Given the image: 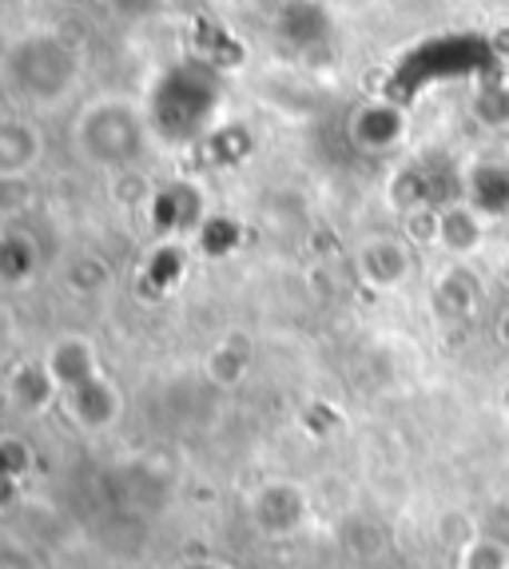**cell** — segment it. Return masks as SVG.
<instances>
[{
    "label": "cell",
    "mask_w": 509,
    "mask_h": 569,
    "mask_svg": "<svg viewBox=\"0 0 509 569\" xmlns=\"http://www.w3.org/2000/svg\"><path fill=\"white\" fill-rule=\"evenodd\" d=\"M143 116L128 100H100L76 120V148L92 168H128L143 152Z\"/></svg>",
    "instance_id": "6da1fadb"
},
{
    "label": "cell",
    "mask_w": 509,
    "mask_h": 569,
    "mask_svg": "<svg viewBox=\"0 0 509 569\" xmlns=\"http://www.w3.org/2000/svg\"><path fill=\"white\" fill-rule=\"evenodd\" d=\"M438 239H442L446 247H453V251H470V247L481 239L478 216L466 211V208L442 211V216H438Z\"/></svg>",
    "instance_id": "8fae6325"
},
{
    "label": "cell",
    "mask_w": 509,
    "mask_h": 569,
    "mask_svg": "<svg viewBox=\"0 0 509 569\" xmlns=\"http://www.w3.org/2000/svg\"><path fill=\"white\" fill-rule=\"evenodd\" d=\"M359 271L370 287L378 291H390L410 276V251H406L402 239L390 236H375L359 247Z\"/></svg>",
    "instance_id": "ba28073f"
},
{
    "label": "cell",
    "mask_w": 509,
    "mask_h": 569,
    "mask_svg": "<svg viewBox=\"0 0 509 569\" xmlns=\"http://www.w3.org/2000/svg\"><path fill=\"white\" fill-rule=\"evenodd\" d=\"M9 80L32 104H57L60 96H68L76 84V60L64 44L40 37L12 52Z\"/></svg>",
    "instance_id": "7a4b0ae2"
},
{
    "label": "cell",
    "mask_w": 509,
    "mask_h": 569,
    "mask_svg": "<svg viewBox=\"0 0 509 569\" xmlns=\"http://www.w3.org/2000/svg\"><path fill=\"white\" fill-rule=\"evenodd\" d=\"M350 132H355L359 148H367V152H387V148H395L402 140V112H395L387 104H370L355 116Z\"/></svg>",
    "instance_id": "9c48e42d"
},
{
    "label": "cell",
    "mask_w": 509,
    "mask_h": 569,
    "mask_svg": "<svg viewBox=\"0 0 509 569\" xmlns=\"http://www.w3.org/2000/svg\"><path fill=\"white\" fill-rule=\"evenodd\" d=\"M60 410H64V418L80 435L96 438V435H112L120 427L123 415H128V399H123L120 382L108 379V375H96L84 387L60 395Z\"/></svg>",
    "instance_id": "277c9868"
},
{
    "label": "cell",
    "mask_w": 509,
    "mask_h": 569,
    "mask_svg": "<svg viewBox=\"0 0 509 569\" xmlns=\"http://www.w3.org/2000/svg\"><path fill=\"white\" fill-rule=\"evenodd\" d=\"M247 518H251V530L271 541L295 538L311 518V498L291 478H271V482L255 486V493L247 498Z\"/></svg>",
    "instance_id": "3957f363"
},
{
    "label": "cell",
    "mask_w": 509,
    "mask_h": 569,
    "mask_svg": "<svg viewBox=\"0 0 509 569\" xmlns=\"http://www.w3.org/2000/svg\"><path fill=\"white\" fill-rule=\"evenodd\" d=\"M0 399L9 402L12 410H20V415L40 418L52 407H60V390H57V382H52V375H48L44 359H37V362L29 359V362H17V367L4 375Z\"/></svg>",
    "instance_id": "5b68a950"
},
{
    "label": "cell",
    "mask_w": 509,
    "mask_h": 569,
    "mask_svg": "<svg viewBox=\"0 0 509 569\" xmlns=\"http://www.w3.org/2000/svg\"><path fill=\"white\" fill-rule=\"evenodd\" d=\"M44 156L40 128L29 120H0V180H24Z\"/></svg>",
    "instance_id": "52a82bcc"
},
{
    "label": "cell",
    "mask_w": 509,
    "mask_h": 569,
    "mask_svg": "<svg viewBox=\"0 0 509 569\" xmlns=\"http://www.w3.org/2000/svg\"><path fill=\"white\" fill-rule=\"evenodd\" d=\"M44 367H48V375H52V382H57L60 395L84 387L96 375H104L100 351H96V342L88 339V335H60L44 351Z\"/></svg>",
    "instance_id": "8992f818"
},
{
    "label": "cell",
    "mask_w": 509,
    "mask_h": 569,
    "mask_svg": "<svg viewBox=\"0 0 509 569\" xmlns=\"http://www.w3.org/2000/svg\"><path fill=\"white\" fill-rule=\"evenodd\" d=\"M453 569H509V546L490 533H473L453 553Z\"/></svg>",
    "instance_id": "30bf717a"
},
{
    "label": "cell",
    "mask_w": 509,
    "mask_h": 569,
    "mask_svg": "<svg viewBox=\"0 0 509 569\" xmlns=\"http://www.w3.org/2000/svg\"><path fill=\"white\" fill-rule=\"evenodd\" d=\"M32 247L24 243V239H17V236H4L0 239V279L4 283H20V279L29 276L32 271Z\"/></svg>",
    "instance_id": "7c38bea8"
}]
</instances>
